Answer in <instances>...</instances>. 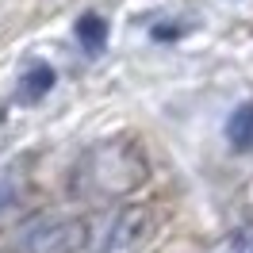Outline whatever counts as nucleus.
<instances>
[{"mask_svg": "<svg viewBox=\"0 0 253 253\" xmlns=\"http://www.w3.org/2000/svg\"><path fill=\"white\" fill-rule=\"evenodd\" d=\"M150 234H154V207L126 204L104 222V230H96L88 246L96 253H138Z\"/></svg>", "mask_w": 253, "mask_h": 253, "instance_id": "nucleus-3", "label": "nucleus"}, {"mask_svg": "<svg viewBox=\"0 0 253 253\" xmlns=\"http://www.w3.org/2000/svg\"><path fill=\"white\" fill-rule=\"evenodd\" d=\"M250 253H253V246H250Z\"/></svg>", "mask_w": 253, "mask_h": 253, "instance_id": "nucleus-7", "label": "nucleus"}, {"mask_svg": "<svg viewBox=\"0 0 253 253\" xmlns=\"http://www.w3.org/2000/svg\"><path fill=\"white\" fill-rule=\"evenodd\" d=\"M77 42L84 54H100V50L108 46V19L88 12V16L77 19Z\"/></svg>", "mask_w": 253, "mask_h": 253, "instance_id": "nucleus-5", "label": "nucleus"}, {"mask_svg": "<svg viewBox=\"0 0 253 253\" xmlns=\"http://www.w3.org/2000/svg\"><path fill=\"white\" fill-rule=\"evenodd\" d=\"M50 88H54V69H50L46 62H35V65H27V73L19 81V100H23V104H35V100H42Z\"/></svg>", "mask_w": 253, "mask_h": 253, "instance_id": "nucleus-4", "label": "nucleus"}, {"mask_svg": "<svg viewBox=\"0 0 253 253\" xmlns=\"http://www.w3.org/2000/svg\"><path fill=\"white\" fill-rule=\"evenodd\" d=\"M150 180V158L138 138L111 134L104 142H92L77 158L69 173V188L81 200H115L130 196Z\"/></svg>", "mask_w": 253, "mask_h": 253, "instance_id": "nucleus-1", "label": "nucleus"}, {"mask_svg": "<svg viewBox=\"0 0 253 253\" xmlns=\"http://www.w3.org/2000/svg\"><path fill=\"white\" fill-rule=\"evenodd\" d=\"M88 242H92L88 219L69 211H42L8 234L4 253H84Z\"/></svg>", "mask_w": 253, "mask_h": 253, "instance_id": "nucleus-2", "label": "nucleus"}, {"mask_svg": "<svg viewBox=\"0 0 253 253\" xmlns=\"http://www.w3.org/2000/svg\"><path fill=\"white\" fill-rule=\"evenodd\" d=\"M226 142L234 150H253V104H242L226 119Z\"/></svg>", "mask_w": 253, "mask_h": 253, "instance_id": "nucleus-6", "label": "nucleus"}]
</instances>
